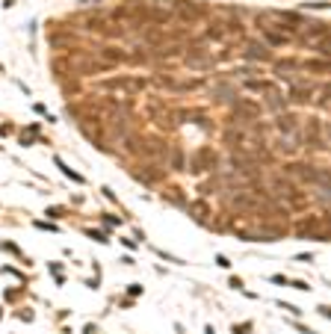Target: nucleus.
<instances>
[{
  "instance_id": "nucleus-1",
  "label": "nucleus",
  "mask_w": 331,
  "mask_h": 334,
  "mask_svg": "<svg viewBox=\"0 0 331 334\" xmlns=\"http://www.w3.org/2000/svg\"><path fill=\"white\" fill-rule=\"evenodd\" d=\"M216 163H219V157L210 151V148H198V154L189 160V166H186V172H192V175H201V172H213L216 169Z\"/></svg>"
},
{
  "instance_id": "nucleus-2",
  "label": "nucleus",
  "mask_w": 331,
  "mask_h": 334,
  "mask_svg": "<svg viewBox=\"0 0 331 334\" xmlns=\"http://www.w3.org/2000/svg\"><path fill=\"white\" fill-rule=\"evenodd\" d=\"M275 130L284 133V136H299V130H302V118H299L296 112H281V115L275 118Z\"/></svg>"
},
{
  "instance_id": "nucleus-3",
  "label": "nucleus",
  "mask_w": 331,
  "mask_h": 334,
  "mask_svg": "<svg viewBox=\"0 0 331 334\" xmlns=\"http://www.w3.org/2000/svg\"><path fill=\"white\" fill-rule=\"evenodd\" d=\"M243 56L252 59V62H269V47H266L263 41H260V44H257V41H249V44L243 47Z\"/></svg>"
},
{
  "instance_id": "nucleus-4",
  "label": "nucleus",
  "mask_w": 331,
  "mask_h": 334,
  "mask_svg": "<svg viewBox=\"0 0 331 334\" xmlns=\"http://www.w3.org/2000/svg\"><path fill=\"white\" fill-rule=\"evenodd\" d=\"M290 101L293 104H311L314 101V89H311V83H293V89H290Z\"/></svg>"
},
{
  "instance_id": "nucleus-5",
  "label": "nucleus",
  "mask_w": 331,
  "mask_h": 334,
  "mask_svg": "<svg viewBox=\"0 0 331 334\" xmlns=\"http://www.w3.org/2000/svg\"><path fill=\"white\" fill-rule=\"evenodd\" d=\"M260 30H263L266 44H272V47H284V44L293 41V36H287V33H281V30H272V27H263V24H260Z\"/></svg>"
},
{
  "instance_id": "nucleus-6",
  "label": "nucleus",
  "mask_w": 331,
  "mask_h": 334,
  "mask_svg": "<svg viewBox=\"0 0 331 334\" xmlns=\"http://www.w3.org/2000/svg\"><path fill=\"white\" fill-rule=\"evenodd\" d=\"M189 216L195 219V222H210V207H207V201H192L189 204Z\"/></svg>"
},
{
  "instance_id": "nucleus-7",
  "label": "nucleus",
  "mask_w": 331,
  "mask_h": 334,
  "mask_svg": "<svg viewBox=\"0 0 331 334\" xmlns=\"http://www.w3.org/2000/svg\"><path fill=\"white\" fill-rule=\"evenodd\" d=\"M284 104H287V98H284V101H281V92H278V89H275V86H272V89H269V92H266V107H269V110H275V112H278V110H284Z\"/></svg>"
},
{
  "instance_id": "nucleus-8",
  "label": "nucleus",
  "mask_w": 331,
  "mask_h": 334,
  "mask_svg": "<svg viewBox=\"0 0 331 334\" xmlns=\"http://www.w3.org/2000/svg\"><path fill=\"white\" fill-rule=\"evenodd\" d=\"M299 68H305V71H317V74H326V71H329V62H326V59H305V62H299Z\"/></svg>"
},
{
  "instance_id": "nucleus-9",
  "label": "nucleus",
  "mask_w": 331,
  "mask_h": 334,
  "mask_svg": "<svg viewBox=\"0 0 331 334\" xmlns=\"http://www.w3.org/2000/svg\"><path fill=\"white\" fill-rule=\"evenodd\" d=\"M225 142H228V148H243V142H246V133L243 130H225Z\"/></svg>"
},
{
  "instance_id": "nucleus-10",
  "label": "nucleus",
  "mask_w": 331,
  "mask_h": 334,
  "mask_svg": "<svg viewBox=\"0 0 331 334\" xmlns=\"http://www.w3.org/2000/svg\"><path fill=\"white\" fill-rule=\"evenodd\" d=\"M246 89H249V92H263V95H266V92L272 89V83H269V80H246Z\"/></svg>"
},
{
  "instance_id": "nucleus-11",
  "label": "nucleus",
  "mask_w": 331,
  "mask_h": 334,
  "mask_svg": "<svg viewBox=\"0 0 331 334\" xmlns=\"http://www.w3.org/2000/svg\"><path fill=\"white\" fill-rule=\"evenodd\" d=\"M172 169L175 172H186V160H184V151L181 148H172Z\"/></svg>"
},
{
  "instance_id": "nucleus-12",
  "label": "nucleus",
  "mask_w": 331,
  "mask_h": 334,
  "mask_svg": "<svg viewBox=\"0 0 331 334\" xmlns=\"http://www.w3.org/2000/svg\"><path fill=\"white\" fill-rule=\"evenodd\" d=\"M293 68H299L296 59H281V62H275V74H278V77H281L284 71H293Z\"/></svg>"
},
{
  "instance_id": "nucleus-13",
  "label": "nucleus",
  "mask_w": 331,
  "mask_h": 334,
  "mask_svg": "<svg viewBox=\"0 0 331 334\" xmlns=\"http://www.w3.org/2000/svg\"><path fill=\"white\" fill-rule=\"evenodd\" d=\"M104 59H107V62H121V59H127V56H124L121 50H115V47H107V50H104Z\"/></svg>"
},
{
  "instance_id": "nucleus-14",
  "label": "nucleus",
  "mask_w": 331,
  "mask_h": 334,
  "mask_svg": "<svg viewBox=\"0 0 331 334\" xmlns=\"http://www.w3.org/2000/svg\"><path fill=\"white\" fill-rule=\"evenodd\" d=\"M163 195H166V198H169L172 204H184V195H181V189H178V186H172V189H166Z\"/></svg>"
},
{
  "instance_id": "nucleus-15",
  "label": "nucleus",
  "mask_w": 331,
  "mask_h": 334,
  "mask_svg": "<svg viewBox=\"0 0 331 334\" xmlns=\"http://www.w3.org/2000/svg\"><path fill=\"white\" fill-rule=\"evenodd\" d=\"M56 166H59V169H62V172H65V175H68V178H71V181H77V184H83V178H80V175H77V172H71V169H68V166H65V163H62V160H59V157H56Z\"/></svg>"
},
{
  "instance_id": "nucleus-16",
  "label": "nucleus",
  "mask_w": 331,
  "mask_h": 334,
  "mask_svg": "<svg viewBox=\"0 0 331 334\" xmlns=\"http://www.w3.org/2000/svg\"><path fill=\"white\" fill-rule=\"evenodd\" d=\"M317 107H323V110L329 107V89H323V92L317 95Z\"/></svg>"
},
{
  "instance_id": "nucleus-17",
  "label": "nucleus",
  "mask_w": 331,
  "mask_h": 334,
  "mask_svg": "<svg viewBox=\"0 0 331 334\" xmlns=\"http://www.w3.org/2000/svg\"><path fill=\"white\" fill-rule=\"evenodd\" d=\"M272 281H275V284H284V287H290V281H287L284 275H272Z\"/></svg>"
},
{
  "instance_id": "nucleus-18",
  "label": "nucleus",
  "mask_w": 331,
  "mask_h": 334,
  "mask_svg": "<svg viewBox=\"0 0 331 334\" xmlns=\"http://www.w3.org/2000/svg\"><path fill=\"white\" fill-rule=\"evenodd\" d=\"M216 263H219V266H222V269H228V266H231V263H228V258H222V255H219V258H216Z\"/></svg>"
}]
</instances>
